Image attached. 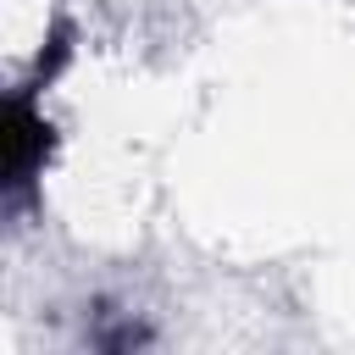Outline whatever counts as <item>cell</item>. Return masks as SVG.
<instances>
[{"label": "cell", "instance_id": "cell-1", "mask_svg": "<svg viewBox=\"0 0 355 355\" xmlns=\"http://www.w3.org/2000/svg\"><path fill=\"white\" fill-rule=\"evenodd\" d=\"M6 133H0V155H6V189L11 194H22L39 172H44V155H50V128H44V116L33 111V100L28 94H17L11 105H6V122H0Z\"/></svg>", "mask_w": 355, "mask_h": 355}]
</instances>
